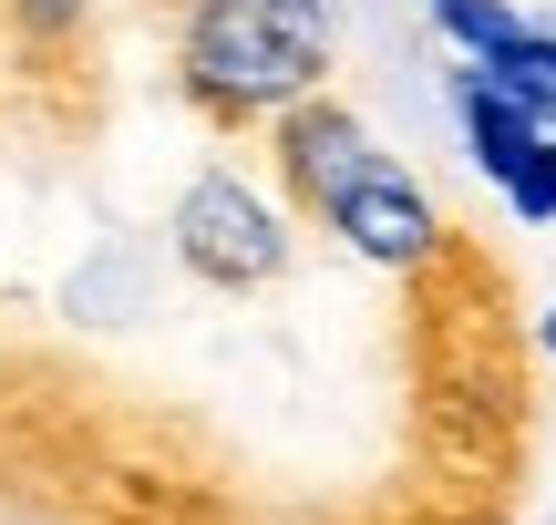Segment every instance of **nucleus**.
<instances>
[{
  "instance_id": "f257e3e1",
  "label": "nucleus",
  "mask_w": 556,
  "mask_h": 525,
  "mask_svg": "<svg viewBox=\"0 0 556 525\" xmlns=\"http://www.w3.org/2000/svg\"><path fill=\"white\" fill-rule=\"evenodd\" d=\"M413 289V525H505L526 474V330L505 258L443 217Z\"/></svg>"
},
{
  "instance_id": "f03ea898",
  "label": "nucleus",
  "mask_w": 556,
  "mask_h": 525,
  "mask_svg": "<svg viewBox=\"0 0 556 525\" xmlns=\"http://www.w3.org/2000/svg\"><path fill=\"white\" fill-rule=\"evenodd\" d=\"M340 52V0H186L176 82L217 135H258L278 103L319 93Z\"/></svg>"
},
{
  "instance_id": "7ed1b4c3",
  "label": "nucleus",
  "mask_w": 556,
  "mask_h": 525,
  "mask_svg": "<svg viewBox=\"0 0 556 525\" xmlns=\"http://www.w3.org/2000/svg\"><path fill=\"white\" fill-rule=\"evenodd\" d=\"M176 258L197 268L206 289H268L278 268H289V238H278V217L238 176H197L186 206H176Z\"/></svg>"
},
{
  "instance_id": "20e7f679",
  "label": "nucleus",
  "mask_w": 556,
  "mask_h": 525,
  "mask_svg": "<svg viewBox=\"0 0 556 525\" xmlns=\"http://www.w3.org/2000/svg\"><path fill=\"white\" fill-rule=\"evenodd\" d=\"M319 227H330V238H351L371 268H392V279H402V268H422V258H433V238H443V206L422 196V185L402 176L392 155H361V176L340 185L330 206H319Z\"/></svg>"
},
{
  "instance_id": "39448f33",
  "label": "nucleus",
  "mask_w": 556,
  "mask_h": 525,
  "mask_svg": "<svg viewBox=\"0 0 556 525\" xmlns=\"http://www.w3.org/2000/svg\"><path fill=\"white\" fill-rule=\"evenodd\" d=\"M268 135H278V185H289V206H299V217H319V206H330L340 185L361 176V155H371L361 114H351V103H330V93L278 103V114H268Z\"/></svg>"
},
{
  "instance_id": "423d86ee",
  "label": "nucleus",
  "mask_w": 556,
  "mask_h": 525,
  "mask_svg": "<svg viewBox=\"0 0 556 525\" xmlns=\"http://www.w3.org/2000/svg\"><path fill=\"white\" fill-rule=\"evenodd\" d=\"M475 73L495 82V93H516L526 114L556 135V31H505L495 52H475Z\"/></svg>"
},
{
  "instance_id": "0eeeda50",
  "label": "nucleus",
  "mask_w": 556,
  "mask_h": 525,
  "mask_svg": "<svg viewBox=\"0 0 556 525\" xmlns=\"http://www.w3.org/2000/svg\"><path fill=\"white\" fill-rule=\"evenodd\" d=\"M495 185H505V206H516L526 227H546V217H556V135H536V144H526V155L505 165Z\"/></svg>"
},
{
  "instance_id": "6e6552de",
  "label": "nucleus",
  "mask_w": 556,
  "mask_h": 525,
  "mask_svg": "<svg viewBox=\"0 0 556 525\" xmlns=\"http://www.w3.org/2000/svg\"><path fill=\"white\" fill-rule=\"evenodd\" d=\"M433 21H443V31L464 41V52H495L505 31H526V21L505 11V0H433Z\"/></svg>"
},
{
  "instance_id": "1a4fd4ad",
  "label": "nucleus",
  "mask_w": 556,
  "mask_h": 525,
  "mask_svg": "<svg viewBox=\"0 0 556 525\" xmlns=\"http://www.w3.org/2000/svg\"><path fill=\"white\" fill-rule=\"evenodd\" d=\"M144 11H165V21H176V11H186V0H144Z\"/></svg>"
},
{
  "instance_id": "9d476101",
  "label": "nucleus",
  "mask_w": 556,
  "mask_h": 525,
  "mask_svg": "<svg viewBox=\"0 0 556 525\" xmlns=\"http://www.w3.org/2000/svg\"><path fill=\"white\" fill-rule=\"evenodd\" d=\"M546 350H556V320H546Z\"/></svg>"
},
{
  "instance_id": "9b49d317",
  "label": "nucleus",
  "mask_w": 556,
  "mask_h": 525,
  "mask_svg": "<svg viewBox=\"0 0 556 525\" xmlns=\"http://www.w3.org/2000/svg\"><path fill=\"white\" fill-rule=\"evenodd\" d=\"M402 525H413V515H402Z\"/></svg>"
}]
</instances>
